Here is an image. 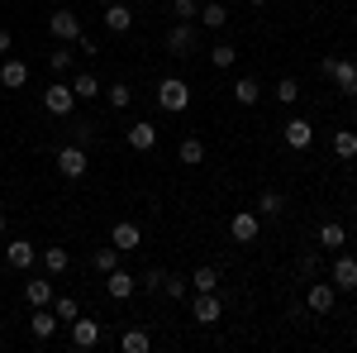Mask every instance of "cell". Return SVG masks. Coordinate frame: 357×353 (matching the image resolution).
<instances>
[{"label":"cell","instance_id":"obj_9","mask_svg":"<svg viewBox=\"0 0 357 353\" xmlns=\"http://www.w3.org/2000/svg\"><path fill=\"white\" fill-rule=\"evenodd\" d=\"M333 301H338V287H333V282H310V287H305V305H310L314 315H329Z\"/></svg>","mask_w":357,"mask_h":353},{"label":"cell","instance_id":"obj_17","mask_svg":"<svg viewBox=\"0 0 357 353\" xmlns=\"http://www.w3.org/2000/svg\"><path fill=\"white\" fill-rule=\"evenodd\" d=\"M33 258H38V248H33V239H10V244H5V263H10V268H33Z\"/></svg>","mask_w":357,"mask_h":353},{"label":"cell","instance_id":"obj_24","mask_svg":"<svg viewBox=\"0 0 357 353\" xmlns=\"http://www.w3.org/2000/svg\"><path fill=\"white\" fill-rule=\"evenodd\" d=\"M24 301L29 305H53V282H24Z\"/></svg>","mask_w":357,"mask_h":353},{"label":"cell","instance_id":"obj_29","mask_svg":"<svg viewBox=\"0 0 357 353\" xmlns=\"http://www.w3.org/2000/svg\"><path fill=\"white\" fill-rule=\"evenodd\" d=\"M186 282H191L195 291H220V272H215V268H195Z\"/></svg>","mask_w":357,"mask_h":353},{"label":"cell","instance_id":"obj_40","mask_svg":"<svg viewBox=\"0 0 357 353\" xmlns=\"http://www.w3.org/2000/svg\"><path fill=\"white\" fill-rule=\"evenodd\" d=\"M72 143L91 148V143H96V124H91V120H77V138H72Z\"/></svg>","mask_w":357,"mask_h":353},{"label":"cell","instance_id":"obj_28","mask_svg":"<svg viewBox=\"0 0 357 353\" xmlns=\"http://www.w3.org/2000/svg\"><path fill=\"white\" fill-rule=\"evenodd\" d=\"M91 268H96V272H114V268H119V248H114V244L96 248V253H91Z\"/></svg>","mask_w":357,"mask_h":353},{"label":"cell","instance_id":"obj_11","mask_svg":"<svg viewBox=\"0 0 357 353\" xmlns=\"http://www.w3.org/2000/svg\"><path fill=\"white\" fill-rule=\"evenodd\" d=\"M124 138H129V148H138V153H153V148H158V129H153V120H134V124L124 129Z\"/></svg>","mask_w":357,"mask_h":353},{"label":"cell","instance_id":"obj_6","mask_svg":"<svg viewBox=\"0 0 357 353\" xmlns=\"http://www.w3.org/2000/svg\"><path fill=\"white\" fill-rule=\"evenodd\" d=\"M257 234H262V215L257 210H238L229 219V239L234 244H257Z\"/></svg>","mask_w":357,"mask_h":353},{"label":"cell","instance_id":"obj_46","mask_svg":"<svg viewBox=\"0 0 357 353\" xmlns=\"http://www.w3.org/2000/svg\"><path fill=\"white\" fill-rule=\"evenodd\" d=\"M100 5H110V0H100Z\"/></svg>","mask_w":357,"mask_h":353},{"label":"cell","instance_id":"obj_7","mask_svg":"<svg viewBox=\"0 0 357 353\" xmlns=\"http://www.w3.org/2000/svg\"><path fill=\"white\" fill-rule=\"evenodd\" d=\"M220 315H224V301L215 296V291H195V301H191V320L195 325H220Z\"/></svg>","mask_w":357,"mask_h":353},{"label":"cell","instance_id":"obj_30","mask_svg":"<svg viewBox=\"0 0 357 353\" xmlns=\"http://www.w3.org/2000/svg\"><path fill=\"white\" fill-rule=\"evenodd\" d=\"M119 349H124V353H148V349H153V339H148L143 329H129V334L119 339Z\"/></svg>","mask_w":357,"mask_h":353},{"label":"cell","instance_id":"obj_20","mask_svg":"<svg viewBox=\"0 0 357 353\" xmlns=\"http://www.w3.org/2000/svg\"><path fill=\"white\" fill-rule=\"evenodd\" d=\"M333 158H343V163L357 158V134L353 129H333Z\"/></svg>","mask_w":357,"mask_h":353},{"label":"cell","instance_id":"obj_33","mask_svg":"<svg viewBox=\"0 0 357 353\" xmlns=\"http://www.w3.org/2000/svg\"><path fill=\"white\" fill-rule=\"evenodd\" d=\"M210 62H215V67H234V62H238V53H234V43H215V48H210Z\"/></svg>","mask_w":357,"mask_h":353},{"label":"cell","instance_id":"obj_31","mask_svg":"<svg viewBox=\"0 0 357 353\" xmlns=\"http://www.w3.org/2000/svg\"><path fill=\"white\" fill-rule=\"evenodd\" d=\"M72 91H77V101H96V96H100V82H96L91 72H82V77L72 82Z\"/></svg>","mask_w":357,"mask_h":353},{"label":"cell","instance_id":"obj_22","mask_svg":"<svg viewBox=\"0 0 357 353\" xmlns=\"http://www.w3.org/2000/svg\"><path fill=\"white\" fill-rule=\"evenodd\" d=\"M195 20H200L205 29H224V24H229V10H224L220 0H210V5H200V15H195Z\"/></svg>","mask_w":357,"mask_h":353},{"label":"cell","instance_id":"obj_32","mask_svg":"<svg viewBox=\"0 0 357 353\" xmlns=\"http://www.w3.org/2000/svg\"><path fill=\"white\" fill-rule=\"evenodd\" d=\"M276 101H281V106H296V101H301V82H296V77H281V82H276Z\"/></svg>","mask_w":357,"mask_h":353},{"label":"cell","instance_id":"obj_37","mask_svg":"<svg viewBox=\"0 0 357 353\" xmlns=\"http://www.w3.org/2000/svg\"><path fill=\"white\" fill-rule=\"evenodd\" d=\"M162 291H167V296H172V301H186V296H191V287H186V277H172V272H167Z\"/></svg>","mask_w":357,"mask_h":353},{"label":"cell","instance_id":"obj_19","mask_svg":"<svg viewBox=\"0 0 357 353\" xmlns=\"http://www.w3.org/2000/svg\"><path fill=\"white\" fill-rule=\"evenodd\" d=\"M24 82H29V67L20 57H5V62H0V86H5V91H20Z\"/></svg>","mask_w":357,"mask_h":353},{"label":"cell","instance_id":"obj_14","mask_svg":"<svg viewBox=\"0 0 357 353\" xmlns=\"http://www.w3.org/2000/svg\"><path fill=\"white\" fill-rule=\"evenodd\" d=\"M57 325H62V320H57V310H48V305H33V320H29V334H33L38 344H43V339H53V334H57Z\"/></svg>","mask_w":357,"mask_h":353},{"label":"cell","instance_id":"obj_43","mask_svg":"<svg viewBox=\"0 0 357 353\" xmlns=\"http://www.w3.org/2000/svg\"><path fill=\"white\" fill-rule=\"evenodd\" d=\"M5 229H10V224H5V210H0V234H5Z\"/></svg>","mask_w":357,"mask_h":353},{"label":"cell","instance_id":"obj_41","mask_svg":"<svg viewBox=\"0 0 357 353\" xmlns=\"http://www.w3.org/2000/svg\"><path fill=\"white\" fill-rule=\"evenodd\" d=\"M172 15H176V20H195L200 5H195V0H172Z\"/></svg>","mask_w":357,"mask_h":353},{"label":"cell","instance_id":"obj_39","mask_svg":"<svg viewBox=\"0 0 357 353\" xmlns=\"http://www.w3.org/2000/svg\"><path fill=\"white\" fill-rule=\"evenodd\" d=\"M162 282H167V268H148L138 287H148V291H162Z\"/></svg>","mask_w":357,"mask_h":353},{"label":"cell","instance_id":"obj_2","mask_svg":"<svg viewBox=\"0 0 357 353\" xmlns=\"http://www.w3.org/2000/svg\"><path fill=\"white\" fill-rule=\"evenodd\" d=\"M319 72H324L343 96H357V62H353V57H343V62H338V57H324Z\"/></svg>","mask_w":357,"mask_h":353},{"label":"cell","instance_id":"obj_5","mask_svg":"<svg viewBox=\"0 0 357 353\" xmlns=\"http://www.w3.org/2000/svg\"><path fill=\"white\" fill-rule=\"evenodd\" d=\"M167 53L172 57H191L195 53V20H176L167 29Z\"/></svg>","mask_w":357,"mask_h":353},{"label":"cell","instance_id":"obj_23","mask_svg":"<svg viewBox=\"0 0 357 353\" xmlns=\"http://www.w3.org/2000/svg\"><path fill=\"white\" fill-rule=\"evenodd\" d=\"M281 210H286V196H281V191H262V196H257V215L262 219H276Z\"/></svg>","mask_w":357,"mask_h":353},{"label":"cell","instance_id":"obj_21","mask_svg":"<svg viewBox=\"0 0 357 353\" xmlns=\"http://www.w3.org/2000/svg\"><path fill=\"white\" fill-rule=\"evenodd\" d=\"M234 101H238V106H257V101H262L257 77H238V82H234Z\"/></svg>","mask_w":357,"mask_h":353},{"label":"cell","instance_id":"obj_4","mask_svg":"<svg viewBox=\"0 0 357 353\" xmlns=\"http://www.w3.org/2000/svg\"><path fill=\"white\" fill-rule=\"evenodd\" d=\"M86 167H91V158H86L82 143H62V148H57V172H62L67 182H82Z\"/></svg>","mask_w":357,"mask_h":353},{"label":"cell","instance_id":"obj_42","mask_svg":"<svg viewBox=\"0 0 357 353\" xmlns=\"http://www.w3.org/2000/svg\"><path fill=\"white\" fill-rule=\"evenodd\" d=\"M10 43H15V38H10V29H0V53H10Z\"/></svg>","mask_w":357,"mask_h":353},{"label":"cell","instance_id":"obj_18","mask_svg":"<svg viewBox=\"0 0 357 353\" xmlns=\"http://www.w3.org/2000/svg\"><path fill=\"white\" fill-rule=\"evenodd\" d=\"M110 244L119 248V253H134V248L143 244V234H138V224H134V219H119V224L110 229Z\"/></svg>","mask_w":357,"mask_h":353},{"label":"cell","instance_id":"obj_25","mask_svg":"<svg viewBox=\"0 0 357 353\" xmlns=\"http://www.w3.org/2000/svg\"><path fill=\"white\" fill-rule=\"evenodd\" d=\"M176 158H181V163H186V167H200V163H205V143H200V138H181V148H176Z\"/></svg>","mask_w":357,"mask_h":353},{"label":"cell","instance_id":"obj_35","mask_svg":"<svg viewBox=\"0 0 357 353\" xmlns=\"http://www.w3.org/2000/svg\"><path fill=\"white\" fill-rule=\"evenodd\" d=\"M105 96H110V110H129V101H134V91H129L124 82H114Z\"/></svg>","mask_w":357,"mask_h":353},{"label":"cell","instance_id":"obj_10","mask_svg":"<svg viewBox=\"0 0 357 353\" xmlns=\"http://www.w3.org/2000/svg\"><path fill=\"white\" fill-rule=\"evenodd\" d=\"M281 138H286V148H296V153H301V148H310V143H314V124H310L305 115H296V120H286Z\"/></svg>","mask_w":357,"mask_h":353},{"label":"cell","instance_id":"obj_27","mask_svg":"<svg viewBox=\"0 0 357 353\" xmlns=\"http://www.w3.org/2000/svg\"><path fill=\"white\" fill-rule=\"evenodd\" d=\"M43 268H48V272H53V277H62V272H67V268H72V258H67V248H43Z\"/></svg>","mask_w":357,"mask_h":353},{"label":"cell","instance_id":"obj_1","mask_svg":"<svg viewBox=\"0 0 357 353\" xmlns=\"http://www.w3.org/2000/svg\"><path fill=\"white\" fill-rule=\"evenodd\" d=\"M158 106L172 110V115L191 110V82H181V77H162V82H158Z\"/></svg>","mask_w":357,"mask_h":353},{"label":"cell","instance_id":"obj_15","mask_svg":"<svg viewBox=\"0 0 357 353\" xmlns=\"http://www.w3.org/2000/svg\"><path fill=\"white\" fill-rule=\"evenodd\" d=\"M333 287L338 291H357V258L353 253H338L333 258Z\"/></svg>","mask_w":357,"mask_h":353},{"label":"cell","instance_id":"obj_45","mask_svg":"<svg viewBox=\"0 0 357 353\" xmlns=\"http://www.w3.org/2000/svg\"><path fill=\"white\" fill-rule=\"evenodd\" d=\"M353 349H357V329H353Z\"/></svg>","mask_w":357,"mask_h":353},{"label":"cell","instance_id":"obj_26","mask_svg":"<svg viewBox=\"0 0 357 353\" xmlns=\"http://www.w3.org/2000/svg\"><path fill=\"white\" fill-rule=\"evenodd\" d=\"M319 244H324V248H343V244H348V234H343L338 219H324V224H319Z\"/></svg>","mask_w":357,"mask_h":353},{"label":"cell","instance_id":"obj_36","mask_svg":"<svg viewBox=\"0 0 357 353\" xmlns=\"http://www.w3.org/2000/svg\"><path fill=\"white\" fill-rule=\"evenodd\" d=\"M296 272H301V277H319V272H324L319 253H301V258H296Z\"/></svg>","mask_w":357,"mask_h":353},{"label":"cell","instance_id":"obj_38","mask_svg":"<svg viewBox=\"0 0 357 353\" xmlns=\"http://www.w3.org/2000/svg\"><path fill=\"white\" fill-rule=\"evenodd\" d=\"M53 310H57V320H77V296H53Z\"/></svg>","mask_w":357,"mask_h":353},{"label":"cell","instance_id":"obj_16","mask_svg":"<svg viewBox=\"0 0 357 353\" xmlns=\"http://www.w3.org/2000/svg\"><path fill=\"white\" fill-rule=\"evenodd\" d=\"M100 20H105L110 34H129V29H134V10H129V5H119V0H110V5L100 10Z\"/></svg>","mask_w":357,"mask_h":353},{"label":"cell","instance_id":"obj_3","mask_svg":"<svg viewBox=\"0 0 357 353\" xmlns=\"http://www.w3.org/2000/svg\"><path fill=\"white\" fill-rule=\"evenodd\" d=\"M48 29H53L57 43H82V38H86L82 15H77V10H53V15H48Z\"/></svg>","mask_w":357,"mask_h":353},{"label":"cell","instance_id":"obj_34","mask_svg":"<svg viewBox=\"0 0 357 353\" xmlns=\"http://www.w3.org/2000/svg\"><path fill=\"white\" fill-rule=\"evenodd\" d=\"M48 67H53V72H72V43L53 48V53H48Z\"/></svg>","mask_w":357,"mask_h":353},{"label":"cell","instance_id":"obj_13","mask_svg":"<svg viewBox=\"0 0 357 353\" xmlns=\"http://www.w3.org/2000/svg\"><path fill=\"white\" fill-rule=\"evenodd\" d=\"M96 344H100V325L77 315V320H72V349H77V353H91Z\"/></svg>","mask_w":357,"mask_h":353},{"label":"cell","instance_id":"obj_12","mask_svg":"<svg viewBox=\"0 0 357 353\" xmlns=\"http://www.w3.org/2000/svg\"><path fill=\"white\" fill-rule=\"evenodd\" d=\"M105 291H110V301H129L138 291V277L124 272V268H114V272H105Z\"/></svg>","mask_w":357,"mask_h":353},{"label":"cell","instance_id":"obj_44","mask_svg":"<svg viewBox=\"0 0 357 353\" xmlns=\"http://www.w3.org/2000/svg\"><path fill=\"white\" fill-rule=\"evenodd\" d=\"M248 5H267V0H248Z\"/></svg>","mask_w":357,"mask_h":353},{"label":"cell","instance_id":"obj_8","mask_svg":"<svg viewBox=\"0 0 357 353\" xmlns=\"http://www.w3.org/2000/svg\"><path fill=\"white\" fill-rule=\"evenodd\" d=\"M43 110H48V115H72V110H77V91L67 82H53L43 91Z\"/></svg>","mask_w":357,"mask_h":353}]
</instances>
